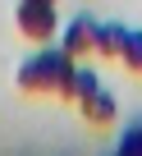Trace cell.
Segmentation results:
<instances>
[{
  "label": "cell",
  "instance_id": "5b68a950",
  "mask_svg": "<svg viewBox=\"0 0 142 156\" xmlns=\"http://www.w3.org/2000/svg\"><path fill=\"white\" fill-rule=\"evenodd\" d=\"M96 87H106L101 83V73L92 69V64H83V60H74V73H69V87H64V101H83V97H92Z\"/></svg>",
  "mask_w": 142,
  "mask_h": 156
},
{
  "label": "cell",
  "instance_id": "9c48e42d",
  "mask_svg": "<svg viewBox=\"0 0 142 156\" xmlns=\"http://www.w3.org/2000/svg\"><path fill=\"white\" fill-rule=\"evenodd\" d=\"M50 5H55V0H50Z\"/></svg>",
  "mask_w": 142,
  "mask_h": 156
},
{
  "label": "cell",
  "instance_id": "3957f363",
  "mask_svg": "<svg viewBox=\"0 0 142 156\" xmlns=\"http://www.w3.org/2000/svg\"><path fill=\"white\" fill-rule=\"evenodd\" d=\"M92 32H96V19L92 14H74V19L60 28V46L74 55V60H83V55H92Z\"/></svg>",
  "mask_w": 142,
  "mask_h": 156
},
{
  "label": "cell",
  "instance_id": "6da1fadb",
  "mask_svg": "<svg viewBox=\"0 0 142 156\" xmlns=\"http://www.w3.org/2000/svg\"><path fill=\"white\" fill-rule=\"evenodd\" d=\"M69 73H74V55L64 46H46L19 64V87L28 97H64Z\"/></svg>",
  "mask_w": 142,
  "mask_h": 156
},
{
  "label": "cell",
  "instance_id": "7a4b0ae2",
  "mask_svg": "<svg viewBox=\"0 0 142 156\" xmlns=\"http://www.w3.org/2000/svg\"><path fill=\"white\" fill-rule=\"evenodd\" d=\"M14 23H19V32H23L28 41H37V46H46V41L60 32V14H55L50 0H19Z\"/></svg>",
  "mask_w": 142,
  "mask_h": 156
},
{
  "label": "cell",
  "instance_id": "52a82bcc",
  "mask_svg": "<svg viewBox=\"0 0 142 156\" xmlns=\"http://www.w3.org/2000/svg\"><path fill=\"white\" fill-rule=\"evenodd\" d=\"M119 60H124V69H128V73H137V78H142V32H137V28H128V32H124Z\"/></svg>",
  "mask_w": 142,
  "mask_h": 156
},
{
  "label": "cell",
  "instance_id": "277c9868",
  "mask_svg": "<svg viewBox=\"0 0 142 156\" xmlns=\"http://www.w3.org/2000/svg\"><path fill=\"white\" fill-rule=\"evenodd\" d=\"M115 110H119V106H115V97H110L106 87H96L92 97H83V101H78V115H83L87 124H96V129L115 124Z\"/></svg>",
  "mask_w": 142,
  "mask_h": 156
},
{
  "label": "cell",
  "instance_id": "ba28073f",
  "mask_svg": "<svg viewBox=\"0 0 142 156\" xmlns=\"http://www.w3.org/2000/svg\"><path fill=\"white\" fill-rule=\"evenodd\" d=\"M115 156H142V119H133V124L119 133V147H115Z\"/></svg>",
  "mask_w": 142,
  "mask_h": 156
},
{
  "label": "cell",
  "instance_id": "8992f818",
  "mask_svg": "<svg viewBox=\"0 0 142 156\" xmlns=\"http://www.w3.org/2000/svg\"><path fill=\"white\" fill-rule=\"evenodd\" d=\"M124 23H96V32H92V55H101V60H119V46H124Z\"/></svg>",
  "mask_w": 142,
  "mask_h": 156
}]
</instances>
